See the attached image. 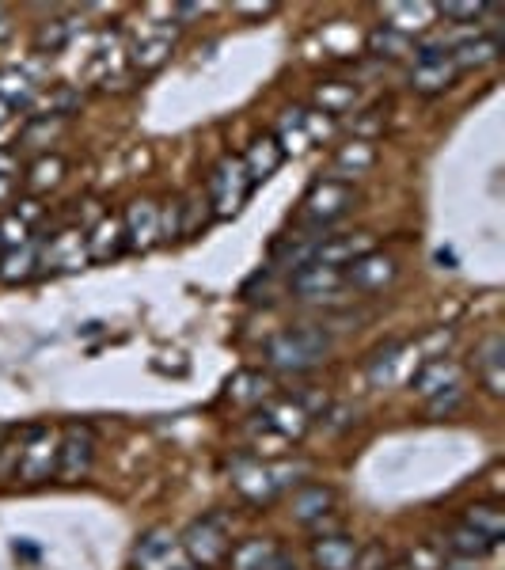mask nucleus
<instances>
[{
  "label": "nucleus",
  "instance_id": "11",
  "mask_svg": "<svg viewBox=\"0 0 505 570\" xmlns=\"http://www.w3.org/2000/svg\"><path fill=\"white\" fill-rule=\"evenodd\" d=\"M255 422L266 426L278 441H300V437L308 434V426H312V415H308L293 396H285V399L266 403V407H262V415L255 418Z\"/></svg>",
  "mask_w": 505,
  "mask_h": 570
},
{
  "label": "nucleus",
  "instance_id": "42",
  "mask_svg": "<svg viewBox=\"0 0 505 570\" xmlns=\"http://www.w3.org/2000/svg\"><path fill=\"white\" fill-rule=\"evenodd\" d=\"M407 570H445V555L433 548V544H422V548L411 551Z\"/></svg>",
  "mask_w": 505,
  "mask_h": 570
},
{
  "label": "nucleus",
  "instance_id": "37",
  "mask_svg": "<svg viewBox=\"0 0 505 570\" xmlns=\"http://www.w3.org/2000/svg\"><path fill=\"white\" fill-rule=\"evenodd\" d=\"M262 392H266V377L262 373H236L232 384H228V396L236 403H259Z\"/></svg>",
  "mask_w": 505,
  "mask_h": 570
},
{
  "label": "nucleus",
  "instance_id": "36",
  "mask_svg": "<svg viewBox=\"0 0 505 570\" xmlns=\"http://www.w3.org/2000/svg\"><path fill=\"white\" fill-rule=\"evenodd\" d=\"M61 175H65V160L61 156H42L31 175H27V187L31 190H46V187H57L61 183Z\"/></svg>",
  "mask_w": 505,
  "mask_h": 570
},
{
  "label": "nucleus",
  "instance_id": "47",
  "mask_svg": "<svg viewBox=\"0 0 505 570\" xmlns=\"http://www.w3.org/2000/svg\"><path fill=\"white\" fill-rule=\"evenodd\" d=\"M236 12H244V16H270L274 4H236Z\"/></svg>",
  "mask_w": 505,
  "mask_h": 570
},
{
  "label": "nucleus",
  "instance_id": "20",
  "mask_svg": "<svg viewBox=\"0 0 505 570\" xmlns=\"http://www.w3.org/2000/svg\"><path fill=\"white\" fill-rule=\"evenodd\" d=\"M285 559L281 548H274L270 540H244L240 548L228 551V563L232 570H274Z\"/></svg>",
  "mask_w": 505,
  "mask_h": 570
},
{
  "label": "nucleus",
  "instance_id": "2",
  "mask_svg": "<svg viewBox=\"0 0 505 570\" xmlns=\"http://www.w3.org/2000/svg\"><path fill=\"white\" fill-rule=\"evenodd\" d=\"M357 206V190L346 179H319L308 187L304 202H300V221L308 228H327L342 221L350 209Z\"/></svg>",
  "mask_w": 505,
  "mask_h": 570
},
{
  "label": "nucleus",
  "instance_id": "12",
  "mask_svg": "<svg viewBox=\"0 0 505 570\" xmlns=\"http://www.w3.org/2000/svg\"><path fill=\"white\" fill-rule=\"evenodd\" d=\"M122 232H126V244L137 247V251H149L156 240H160V206L149 202V198H137L126 217H122Z\"/></svg>",
  "mask_w": 505,
  "mask_h": 570
},
{
  "label": "nucleus",
  "instance_id": "39",
  "mask_svg": "<svg viewBox=\"0 0 505 570\" xmlns=\"http://www.w3.org/2000/svg\"><path fill=\"white\" fill-rule=\"evenodd\" d=\"M65 42H69V27H65L61 19H54V23H42V27H38V35H35L38 50H50V54H57Z\"/></svg>",
  "mask_w": 505,
  "mask_h": 570
},
{
  "label": "nucleus",
  "instance_id": "34",
  "mask_svg": "<svg viewBox=\"0 0 505 570\" xmlns=\"http://www.w3.org/2000/svg\"><path fill=\"white\" fill-rule=\"evenodd\" d=\"M0 266H4V270H0V278H4V282H23V278H27V274L38 266L35 244L27 240L23 247H12V255H8Z\"/></svg>",
  "mask_w": 505,
  "mask_h": 570
},
{
  "label": "nucleus",
  "instance_id": "53",
  "mask_svg": "<svg viewBox=\"0 0 505 570\" xmlns=\"http://www.w3.org/2000/svg\"><path fill=\"white\" fill-rule=\"evenodd\" d=\"M384 570H407V567H384Z\"/></svg>",
  "mask_w": 505,
  "mask_h": 570
},
{
  "label": "nucleus",
  "instance_id": "26",
  "mask_svg": "<svg viewBox=\"0 0 505 570\" xmlns=\"http://www.w3.org/2000/svg\"><path fill=\"white\" fill-rule=\"evenodd\" d=\"M84 259H88V247H84L80 232H73V228L54 236L50 247H46V266L54 263L61 266V270H76V266H84Z\"/></svg>",
  "mask_w": 505,
  "mask_h": 570
},
{
  "label": "nucleus",
  "instance_id": "45",
  "mask_svg": "<svg viewBox=\"0 0 505 570\" xmlns=\"http://www.w3.org/2000/svg\"><path fill=\"white\" fill-rule=\"evenodd\" d=\"M16 217H19V221H23V225H35L38 217H42V206H38L35 198H27V202H19Z\"/></svg>",
  "mask_w": 505,
  "mask_h": 570
},
{
  "label": "nucleus",
  "instance_id": "49",
  "mask_svg": "<svg viewBox=\"0 0 505 570\" xmlns=\"http://www.w3.org/2000/svg\"><path fill=\"white\" fill-rule=\"evenodd\" d=\"M16 555H27V559H35L38 548H31V544H19V540H16Z\"/></svg>",
  "mask_w": 505,
  "mask_h": 570
},
{
  "label": "nucleus",
  "instance_id": "6",
  "mask_svg": "<svg viewBox=\"0 0 505 570\" xmlns=\"http://www.w3.org/2000/svg\"><path fill=\"white\" fill-rule=\"evenodd\" d=\"M57 472V437L50 426H27L19 441L16 475L23 483H42Z\"/></svg>",
  "mask_w": 505,
  "mask_h": 570
},
{
  "label": "nucleus",
  "instance_id": "44",
  "mask_svg": "<svg viewBox=\"0 0 505 570\" xmlns=\"http://www.w3.org/2000/svg\"><path fill=\"white\" fill-rule=\"evenodd\" d=\"M388 567V555L380 544H369V548H357V559H354V570H384Z\"/></svg>",
  "mask_w": 505,
  "mask_h": 570
},
{
  "label": "nucleus",
  "instance_id": "1",
  "mask_svg": "<svg viewBox=\"0 0 505 570\" xmlns=\"http://www.w3.org/2000/svg\"><path fill=\"white\" fill-rule=\"evenodd\" d=\"M331 354V335L323 327H289L266 342V365L278 373H308Z\"/></svg>",
  "mask_w": 505,
  "mask_h": 570
},
{
  "label": "nucleus",
  "instance_id": "43",
  "mask_svg": "<svg viewBox=\"0 0 505 570\" xmlns=\"http://www.w3.org/2000/svg\"><path fill=\"white\" fill-rule=\"evenodd\" d=\"M0 244H8V247H23V244H27V225L19 221L16 213L0 217Z\"/></svg>",
  "mask_w": 505,
  "mask_h": 570
},
{
  "label": "nucleus",
  "instance_id": "24",
  "mask_svg": "<svg viewBox=\"0 0 505 570\" xmlns=\"http://www.w3.org/2000/svg\"><path fill=\"white\" fill-rule=\"evenodd\" d=\"M88 259H95V263H107V259H114V255H122V247H126V232H122V225L114 221V217H103L99 225H95V232L88 236Z\"/></svg>",
  "mask_w": 505,
  "mask_h": 570
},
{
  "label": "nucleus",
  "instance_id": "48",
  "mask_svg": "<svg viewBox=\"0 0 505 570\" xmlns=\"http://www.w3.org/2000/svg\"><path fill=\"white\" fill-rule=\"evenodd\" d=\"M437 263L445 266V270H452V266H456V255H452L449 247H437Z\"/></svg>",
  "mask_w": 505,
  "mask_h": 570
},
{
  "label": "nucleus",
  "instance_id": "32",
  "mask_svg": "<svg viewBox=\"0 0 505 570\" xmlns=\"http://www.w3.org/2000/svg\"><path fill=\"white\" fill-rule=\"evenodd\" d=\"M399 354H403V342H388L384 350H376L369 358V384L373 388H384L395 380V369H399Z\"/></svg>",
  "mask_w": 505,
  "mask_h": 570
},
{
  "label": "nucleus",
  "instance_id": "31",
  "mask_svg": "<svg viewBox=\"0 0 505 570\" xmlns=\"http://www.w3.org/2000/svg\"><path fill=\"white\" fill-rule=\"evenodd\" d=\"M35 84H31V76L19 73V69H0V103H8V107H31V99H35Z\"/></svg>",
  "mask_w": 505,
  "mask_h": 570
},
{
  "label": "nucleus",
  "instance_id": "4",
  "mask_svg": "<svg viewBox=\"0 0 505 570\" xmlns=\"http://www.w3.org/2000/svg\"><path fill=\"white\" fill-rule=\"evenodd\" d=\"M304 468H274V464H262L255 456H244L232 464V487L244 494L247 502H274L278 491H285L293 479L289 475H300Z\"/></svg>",
  "mask_w": 505,
  "mask_h": 570
},
{
  "label": "nucleus",
  "instance_id": "21",
  "mask_svg": "<svg viewBox=\"0 0 505 570\" xmlns=\"http://www.w3.org/2000/svg\"><path fill=\"white\" fill-rule=\"evenodd\" d=\"M281 160H285V152L278 149V141H274V137H259V141H251V149H247V156H244L247 179H251V183L270 179V175L281 168Z\"/></svg>",
  "mask_w": 505,
  "mask_h": 570
},
{
  "label": "nucleus",
  "instance_id": "28",
  "mask_svg": "<svg viewBox=\"0 0 505 570\" xmlns=\"http://www.w3.org/2000/svg\"><path fill=\"white\" fill-rule=\"evenodd\" d=\"M373 164H376L373 141H357V137H350V141L338 145V152H335V171H342V175H365Z\"/></svg>",
  "mask_w": 505,
  "mask_h": 570
},
{
  "label": "nucleus",
  "instance_id": "9",
  "mask_svg": "<svg viewBox=\"0 0 505 570\" xmlns=\"http://www.w3.org/2000/svg\"><path fill=\"white\" fill-rule=\"evenodd\" d=\"M395 274H399V266H395L392 255L369 251L342 270V285H350L357 293H376V289H388L395 282Z\"/></svg>",
  "mask_w": 505,
  "mask_h": 570
},
{
  "label": "nucleus",
  "instance_id": "52",
  "mask_svg": "<svg viewBox=\"0 0 505 570\" xmlns=\"http://www.w3.org/2000/svg\"><path fill=\"white\" fill-rule=\"evenodd\" d=\"M274 570H297V567H293L289 559H281V563H278V567H274Z\"/></svg>",
  "mask_w": 505,
  "mask_h": 570
},
{
  "label": "nucleus",
  "instance_id": "33",
  "mask_svg": "<svg viewBox=\"0 0 505 570\" xmlns=\"http://www.w3.org/2000/svg\"><path fill=\"white\" fill-rule=\"evenodd\" d=\"M171 54V35H152V38H141L137 46H133V65L137 69H156V65H164Z\"/></svg>",
  "mask_w": 505,
  "mask_h": 570
},
{
  "label": "nucleus",
  "instance_id": "19",
  "mask_svg": "<svg viewBox=\"0 0 505 570\" xmlns=\"http://www.w3.org/2000/svg\"><path fill=\"white\" fill-rule=\"evenodd\" d=\"M452 80H456V65H452L449 57H437V61H414L411 69V88L422 95H437L452 88Z\"/></svg>",
  "mask_w": 505,
  "mask_h": 570
},
{
  "label": "nucleus",
  "instance_id": "29",
  "mask_svg": "<svg viewBox=\"0 0 505 570\" xmlns=\"http://www.w3.org/2000/svg\"><path fill=\"white\" fill-rule=\"evenodd\" d=\"M384 16H388V27H392V31L411 38L414 31H422L433 19V4H388Z\"/></svg>",
  "mask_w": 505,
  "mask_h": 570
},
{
  "label": "nucleus",
  "instance_id": "15",
  "mask_svg": "<svg viewBox=\"0 0 505 570\" xmlns=\"http://www.w3.org/2000/svg\"><path fill=\"white\" fill-rule=\"evenodd\" d=\"M498 54H502V42L494 35H475L449 46V61L456 65V73L460 69H483L490 61H498Z\"/></svg>",
  "mask_w": 505,
  "mask_h": 570
},
{
  "label": "nucleus",
  "instance_id": "18",
  "mask_svg": "<svg viewBox=\"0 0 505 570\" xmlns=\"http://www.w3.org/2000/svg\"><path fill=\"white\" fill-rule=\"evenodd\" d=\"M452 384H460V365L449 361V358L422 361V369L414 373V392H418V396H426V399H433L437 392L452 388Z\"/></svg>",
  "mask_w": 505,
  "mask_h": 570
},
{
  "label": "nucleus",
  "instance_id": "46",
  "mask_svg": "<svg viewBox=\"0 0 505 570\" xmlns=\"http://www.w3.org/2000/svg\"><path fill=\"white\" fill-rule=\"evenodd\" d=\"M16 152L12 149H0V179H4V183H12V175H16Z\"/></svg>",
  "mask_w": 505,
  "mask_h": 570
},
{
  "label": "nucleus",
  "instance_id": "35",
  "mask_svg": "<svg viewBox=\"0 0 505 570\" xmlns=\"http://www.w3.org/2000/svg\"><path fill=\"white\" fill-rule=\"evenodd\" d=\"M278 149L281 152H304L308 149V133H304V122H300V111H285V118H281V126H278Z\"/></svg>",
  "mask_w": 505,
  "mask_h": 570
},
{
  "label": "nucleus",
  "instance_id": "51",
  "mask_svg": "<svg viewBox=\"0 0 505 570\" xmlns=\"http://www.w3.org/2000/svg\"><path fill=\"white\" fill-rule=\"evenodd\" d=\"M8 114H12V107H8V103H0V126L8 122Z\"/></svg>",
  "mask_w": 505,
  "mask_h": 570
},
{
  "label": "nucleus",
  "instance_id": "22",
  "mask_svg": "<svg viewBox=\"0 0 505 570\" xmlns=\"http://www.w3.org/2000/svg\"><path fill=\"white\" fill-rule=\"evenodd\" d=\"M445 548H449L456 559H464V563H479V559H487V555L498 548V544H494V540H487L483 532H475L471 525H464V521H460V525L449 532Z\"/></svg>",
  "mask_w": 505,
  "mask_h": 570
},
{
  "label": "nucleus",
  "instance_id": "30",
  "mask_svg": "<svg viewBox=\"0 0 505 570\" xmlns=\"http://www.w3.org/2000/svg\"><path fill=\"white\" fill-rule=\"evenodd\" d=\"M411 50H414V38L392 31L388 23H380L373 35H369V54H376V57H388V61H395V57H407Z\"/></svg>",
  "mask_w": 505,
  "mask_h": 570
},
{
  "label": "nucleus",
  "instance_id": "17",
  "mask_svg": "<svg viewBox=\"0 0 505 570\" xmlns=\"http://www.w3.org/2000/svg\"><path fill=\"white\" fill-rule=\"evenodd\" d=\"M475 373L483 377L490 396H502L505 392V342L502 335H490L479 354H475Z\"/></svg>",
  "mask_w": 505,
  "mask_h": 570
},
{
  "label": "nucleus",
  "instance_id": "3",
  "mask_svg": "<svg viewBox=\"0 0 505 570\" xmlns=\"http://www.w3.org/2000/svg\"><path fill=\"white\" fill-rule=\"evenodd\" d=\"M183 544V555L190 559L194 570H213L221 567L232 551V540H228V529L221 517H198L190 521V529L179 536Z\"/></svg>",
  "mask_w": 505,
  "mask_h": 570
},
{
  "label": "nucleus",
  "instance_id": "40",
  "mask_svg": "<svg viewBox=\"0 0 505 570\" xmlns=\"http://www.w3.org/2000/svg\"><path fill=\"white\" fill-rule=\"evenodd\" d=\"M350 130H354L357 141H373L376 133L384 130V114L376 111V107H373V111H361L354 122H350Z\"/></svg>",
  "mask_w": 505,
  "mask_h": 570
},
{
  "label": "nucleus",
  "instance_id": "5",
  "mask_svg": "<svg viewBox=\"0 0 505 570\" xmlns=\"http://www.w3.org/2000/svg\"><path fill=\"white\" fill-rule=\"evenodd\" d=\"M251 179H247V168L240 156H225L213 175H209V202H213V213L217 217H232L236 209L247 202V194H251Z\"/></svg>",
  "mask_w": 505,
  "mask_h": 570
},
{
  "label": "nucleus",
  "instance_id": "14",
  "mask_svg": "<svg viewBox=\"0 0 505 570\" xmlns=\"http://www.w3.org/2000/svg\"><path fill=\"white\" fill-rule=\"evenodd\" d=\"M357 559V540L346 532H331V536H319L312 544V563L319 570H354Z\"/></svg>",
  "mask_w": 505,
  "mask_h": 570
},
{
  "label": "nucleus",
  "instance_id": "50",
  "mask_svg": "<svg viewBox=\"0 0 505 570\" xmlns=\"http://www.w3.org/2000/svg\"><path fill=\"white\" fill-rule=\"evenodd\" d=\"M8 31H12V23H8V12L0 8V38H8Z\"/></svg>",
  "mask_w": 505,
  "mask_h": 570
},
{
  "label": "nucleus",
  "instance_id": "13",
  "mask_svg": "<svg viewBox=\"0 0 505 570\" xmlns=\"http://www.w3.org/2000/svg\"><path fill=\"white\" fill-rule=\"evenodd\" d=\"M289 289L304 297V301H319V297H331L335 289H342V270L335 266H319V263H304L293 270Z\"/></svg>",
  "mask_w": 505,
  "mask_h": 570
},
{
  "label": "nucleus",
  "instance_id": "38",
  "mask_svg": "<svg viewBox=\"0 0 505 570\" xmlns=\"http://www.w3.org/2000/svg\"><path fill=\"white\" fill-rule=\"evenodd\" d=\"M433 16H445L452 23H471V19L487 16V4H460V0H449V4H433Z\"/></svg>",
  "mask_w": 505,
  "mask_h": 570
},
{
  "label": "nucleus",
  "instance_id": "10",
  "mask_svg": "<svg viewBox=\"0 0 505 570\" xmlns=\"http://www.w3.org/2000/svg\"><path fill=\"white\" fill-rule=\"evenodd\" d=\"M376 251L373 232H350V236H319L316 247H312V259L308 263L319 266H335V270H346V266Z\"/></svg>",
  "mask_w": 505,
  "mask_h": 570
},
{
  "label": "nucleus",
  "instance_id": "16",
  "mask_svg": "<svg viewBox=\"0 0 505 570\" xmlns=\"http://www.w3.org/2000/svg\"><path fill=\"white\" fill-rule=\"evenodd\" d=\"M331 510H335V491L323 487V483H308V487H300L293 494V510L289 513H293V521H300V525H316Z\"/></svg>",
  "mask_w": 505,
  "mask_h": 570
},
{
  "label": "nucleus",
  "instance_id": "8",
  "mask_svg": "<svg viewBox=\"0 0 505 570\" xmlns=\"http://www.w3.org/2000/svg\"><path fill=\"white\" fill-rule=\"evenodd\" d=\"M133 567L137 570H194L183 555V544L171 529H149L137 548H133Z\"/></svg>",
  "mask_w": 505,
  "mask_h": 570
},
{
  "label": "nucleus",
  "instance_id": "23",
  "mask_svg": "<svg viewBox=\"0 0 505 570\" xmlns=\"http://www.w3.org/2000/svg\"><path fill=\"white\" fill-rule=\"evenodd\" d=\"M80 107V92H73L69 84H57V88H50V92H42L31 99V118H69V114Z\"/></svg>",
  "mask_w": 505,
  "mask_h": 570
},
{
  "label": "nucleus",
  "instance_id": "7",
  "mask_svg": "<svg viewBox=\"0 0 505 570\" xmlns=\"http://www.w3.org/2000/svg\"><path fill=\"white\" fill-rule=\"evenodd\" d=\"M95 460V434L88 422H69L61 430V441H57V479L65 483H76L92 472Z\"/></svg>",
  "mask_w": 505,
  "mask_h": 570
},
{
  "label": "nucleus",
  "instance_id": "27",
  "mask_svg": "<svg viewBox=\"0 0 505 570\" xmlns=\"http://www.w3.org/2000/svg\"><path fill=\"white\" fill-rule=\"evenodd\" d=\"M357 103V88L346 84V80H327L316 88V111L335 118V114H346Z\"/></svg>",
  "mask_w": 505,
  "mask_h": 570
},
{
  "label": "nucleus",
  "instance_id": "41",
  "mask_svg": "<svg viewBox=\"0 0 505 570\" xmlns=\"http://www.w3.org/2000/svg\"><path fill=\"white\" fill-rule=\"evenodd\" d=\"M464 403V384H452V388H445V392H437V396L430 399V415H452L456 407Z\"/></svg>",
  "mask_w": 505,
  "mask_h": 570
},
{
  "label": "nucleus",
  "instance_id": "25",
  "mask_svg": "<svg viewBox=\"0 0 505 570\" xmlns=\"http://www.w3.org/2000/svg\"><path fill=\"white\" fill-rule=\"evenodd\" d=\"M464 525H471L475 532H483V536L494 540V544H502L505 510L498 506V502H471L468 510H464Z\"/></svg>",
  "mask_w": 505,
  "mask_h": 570
}]
</instances>
